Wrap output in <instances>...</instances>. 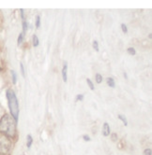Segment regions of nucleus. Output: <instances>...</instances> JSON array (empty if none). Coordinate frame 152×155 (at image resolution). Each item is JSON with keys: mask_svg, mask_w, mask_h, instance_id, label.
<instances>
[{"mask_svg": "<svg viewBox=\"0 0 152 155\" xmlns=\"http://www.w3.org/2000/svg\"><path fill=\"white\" fill-rule=\"evenodd\" d=\"M16 123L12 115L5 114L0 120V133L8 138H14L16 135Z\"/></svg>", "mask_w": 152, "mask_h": 155, "instance_id": "nucleus-1", "label": "nucleus"}, {"mask_svg": "<svg viewBox=\"0 0 152 155\" xmlns=\"http://www.w3.org/2000/svg\"><path fill=\"white\" fill-rule=\"evenodd\" d=\"M6 95L8 99L9 107L10 110V115H12V118L17 121L18 117H19V104H18V100L15 95V93L12 89H8Z\"/></svg>", "mask_w": 152, "mask_h": 155, "instance_id": "nucleus-2", "label": "nucleus"}, {"mask_svg": "<svg viewBox=\"0 0 152 155\" xmlns=\"http://www.w3.org/2000/svg\"><path fill=\"white\" fill-rule=\"evenodd\" d=\"M10 149V141L7 137L0 138V154L6 155Z\"/></svg>", "mask_w": 152, "mask_h": 155, "instance_id": "nucleus-3", "label": "nucleus"}, {"mask_svg": "<svg viewBox=\"0 0 152 155\" xmlns=\"http://www.w3.org/2000/svg\"><path fill=\"white\" fill-rule=\"evenodd\" d=\"M67 71H68V64H67V63H64V65H63V69H62V78H63V81H64V82H67V81H68Z\"/></svg>", "mask_w": 152, "mask_h": 155, "instance_id": "nucleus-4", "label": "nucleus"}, {"mask_svg": "<svg viewBox=\"0 0 152 155\" xmlns=\"http://www.w3.org/2000/svg\"><path fill=\"white\" fill-rule=\"evenodd\" d=\"M102 135L104 137H108L110 135V126L107 123H104L103 124V128H102Z\"/></svg>", "mask_w": 152, "mask_h": 155, "instance_id": "nucleus-5", "label": "nucleus"}, {"mask_svg": "<svg viewBox=\"0 0 152 155\" xmlns=\"http://www.w3.org/2000/svg\"><path fill=\"white\" fill-rule=\"evenodd\" d=\"M32 142H33V138H32L31 135H28V136L26 137V146H27V148H28V149H30V148H31Z\"/></svg>", "mask_w": 152, "mask_h": 155, "instance_id": "nucleus-6", "label": "nucleus"}, {"mask_svg": "<svg viewBox=\"0 0 152 155\" xmlns=\"http://www.w3.org/2000/svg\"><path fill=\"white\" fill-rule=\"evenodd\" d=\"M107 84H108V86H110L112 88L116 87V83H115V81H114L113 78H108V79H107Z\"/></svg>", "mask_w": 152, "mask_h": 155, "instance_id": "nucleus-7", "label": "nucleus"}, {"mask_svg": "<svg viewBox=\"0 0 152 155\" xmlns=\"http://www.w3.org/2000/svg\"><path fill=\"white\" fill-rule=\"evenodd\" d=\"M96 81H97V83H102V76L101 75V74H96Z\"/></svg>", "mask_w": 152, "mask_h": 155, "instance_id": "nucleus-8", "label": "nucleus"}, {"mask_svg": "<svg viewBox=\"0 0 152 155\" xmlns=\"http://www.w3.org/2000/svg\"><path fill=\"white\" fill-rule=\"evenodd\" d=\"M118 119H119V120H121L123 121V124H124L125 126L128 125V120H127V119H126L123 115H118Z\"/></svg>", "mask_w": 152, "mask_h": 155, "instance_id": "nucleus-9", "label": "nucleus"}, {"mask_svg": "<svg viewBox=\"0 0 152 155\" xmlns=\"http://www.w3.org/2000/svg\"><path fill=\"white\" fill-rule=\"evenodd\" d=\"M24 37H25L24 33H21V34L19 35V37H18V45L22 44V42H23V40H24Z\"/></svg>", "mask_w": 152, "mask_h": 155, "instance_id": "nucleus-10", "label": "nucleus"}, {"mask_svg": "<svg viewBox=\"0 0 152 155\" xmlns=\"http://www.w3.org/2000/svg\"><path fill=\"white\" fill-rule=\"evenodd\" d=\"M33 46L34 47H38L39 46V38H38V37L36 35L33 36Z\"/></svg>", "mask_w": 152, "mask_h": 155, "instance_id": "nucleus-11", "label": "nucleus"}, {"mask_svg": "<svg viewBox=\"0 0 152 155\" xmlns=\"http://www.w3.org/2000/svg\"><path fill=\"white\" fill-rule=\"evenodd\" d=\"M86 82H88V86H89V88H90V90L91 91H94V85H93V82L91 81V80L90 79H86Z\"/></svg>", "mask_w": 152, "mask_h": 155, "instance_id": "nucleus-12", "label": "nucleus"}, {"mask_svg": "<svg viewBox=\"0 0 152 155\" xmlns=\"http://www.w3.org/2000/svg\"><path fill=\"white\" fill-rule=\"evenodd\" d=\"M12 82L15 84V83H16V81H17V76H16L15 71L12 70Z\"/></svg>", "mask_w": 152, "mask_h": 155, "instance_id": "nucleus-13", "label": "nucleus"}, {"mask_svg": "<svg viewBox=\"0 0 152 155\" xmlns=\"http://www.w3.org/2000/svg\"><path fill=\"white\" fill-rule=\"evenodd\" d=\"M93 48L96 50V51H99V44H98V41L97 40H94L93 41Z\"/></svg>", "mask_w": 152, "mask_h": 155, "instance_id": "nucleus-14", "label": "nucleus"}, {"mask_svg": "<svg viewBox=\"0 0 152 155\" xmlns=\"http://www.w3.org/2000/svg\"><path fill=\"white\" fill-rule=\"evenodd\" d=\"M128 53L131 54V55H135L136 51H135V50L133 48H129L128 49Z\"/></svg>", "mask_w": 152, "mask_h": 155, "instance_id": "nucleus-15", "label": "nucleus"}, {"mask_svg": "<svg viewBox=\"0 0 152 155\" xmlns=\"http://www.w3.org/2000/svg\"><path fill=\"white\" fill-rule=\"evenodd\" d=\"M75 100L76 101H83L84 100V94H78L75 97Z\"/></svg>", "mask_w": 152, "mask_h": 155, "instance_id": "nucleus-16", "label": "nucleus"}, {"mask_svg": "<svg viewBox=\"0 0 152 155\" xmlns=\"http://www.w3.org/2000/svg\"><path fill=\"white\" fill-rule=\"evenodd\" d=\"M23 29H24L23 33L25 34V33L26 32V30H27V23H26V21L25 20L23 21Z\"/></svg>", "mask_w": 152, "mask_h": 155, "instance_id": "nucleus-17", "label": "nucleus"}, {"mask_svg": "<svg viewBox=\"0 0 152 155\" xmlns=\"http://www.w3.org/2000/svg\"><path fill=\"white\" fill-rule=\"evenodd\" d=\"M40 26V17L37 16V20H36V27L39 28Z\"/></svg>", "mask_w": 152, "mask_h": 155, "instance_id": "nucleus-18", "label": "nucleus"}, {"mask_svg": "<svg viewBox=\"0 0 152 155\" xmlns=\"http://www.w3.org/2000/svg\"><path fill=\"white\" fill-rule=\"evenodd\" d=\"M20 66H21V72H22V75L23 77H26V74H25V68H24V64L20 63Z\"/></svg>", "mask_w": 152, "mask_h": 155, "instance_id": "nucleus-19", "label": "nucleus"}, {"mask_svg": "<svg viewBox=\"0 0 152 155\" xmlns=\"http://www.w3.org/2000/svg\"><path fill=\"white\" fill-rule=\"evenodd\" d=\"M121 29H122V32L124 33V34H127L128 33V29H127V26L124 25V24H122L121 25Z\"/></svg>", "mask_w": 152, "mask_h": 155, "instance_id": "nucleus-20", "label": "nucleus"}, {"mask_svg": "<svg viewBox=\"0 0 152 155\" xmlns=\"http://www.w3.org/2000/svg\"><path fill=\"white\" fill-rule=\"evenodd\" d=\"M151 149H147L144 151V155H151Z\"/></svg>", "mask_w": 152, "mask_h": 155, "instance_id": "nucleus-21", "label": "nucleus"}, {"mask_svg": "<svg viewBox=\"0 0 152 155\" xmlns=\"http://www.w3.org/2000/svg\"><path fill=\"white\" fill-rule=\"evenodd\" d=\"M83 138H84V140H85V141H90V140H91V139H90V137H89L88 135L83 136Z\"/></svg>", "mask_w": 152, "mask_h": 155, "instance_id": "nucleus-22", "label": "nucleus"}, {"mask_svg": "<svg viewBox=\"0 0 152 155\" xmlns=\"http://www.w3.org/2000/svg\"><path fill=\"white\" fill-rule=\"evenodd\" d=\"M112 140L113 141H116V134H113L112 135Z\"/></svg>", "mask_w": 152, "mask_h": 155, "instance_id": "nucleus-23", "label": "nucleus"}, {"mask_svg": "<svg viewBox=\"0 0 152 155\" xmlns=\"http://www.w3.org/2000/svg\"><path fill=\"white\" fill-rule=\"evenodd\" d=\"M124 77H125V79H127V78H128V76H127L126 73H124Z\"/></svg>", "mask_w": 152, "mask_h": 155, "instance_id": "nucleus-24", "label": "nucleus"}]
</instances>
